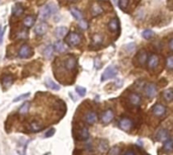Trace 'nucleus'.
Segmentation results:
<instances>
[{
	"label": "nucleus",
	"instance_id": "1",
	"mask_svg": "<svg viewBox=\"0 0 173 155\" xmlns=\"http://www.w3.org/2000/svg\"><path fill=\"white\" fill-rule=\"evenodd\" d=\"M57 10H58L57 5H56L55 3L51 2L49 4H46V5H44L41 8L38 15H40V17L42 19H47V18H49V17L53 13L57 12Z\"/></svg>",
	"mask_w": 173,
	"mask_h": 155
},
{
	"label": "nucleus",
	"instance_id": "2",
	"mask_svg": "<svg viewBox=\"0 0 173 155\" xmlns=\"http://www.w3.org/2000/svg\"><path fill=\"white\" fill-rule=\"evenodd\" d=\"M66 43L68 45H70L72 47L78 46L81 43V37L79 34H77L75 32H71L68 34L66 38Z\"/></svg>",
	"mask_w": 173,
	"mask_h": 155
},
{
	"label": "nucleus",
	"instance_id": "3",
	"mask_svg": "<svg viewBox=\"0 0 173 155\" xmlns=\"http://www.w3.org/2000/svg\"><path fill=\"white\" fill-rule=\"evenodd\" d=\"M144 93L148 98H153L157 94V87L154 83H148L144 88Z\"/></svg>",
	"mask_w": 173,
	"mask_h": 155
},
{
	"label": "nucleus",
	"instance_id": "4",
	"mask_svg": "<svg viewBox=\"0 0 173 155\" xmlns=\"http://www.w3.org/2000/svg\"><path fill=\"white\" fill-rule=\"evenodd\" d=\"M118 74V69L114 66H109V68L105 69V71L103 72L102 77H101V81H105L107 79L114 78V77Z\"/></svg>",
	"mask_w": 173,
	"mask_h": 155
},
{
	"label": "nucleus",
	"instance_id": "5",
	"mask_svg": "<svg viewBox=\"0 0 173 155\" xmlns=\"http://www.w3.org/2000/svg\"><path fill=\"white\" fill-rule=\"evenodd\" d=\"M33 49L28 45H23L20 47V49L18 50V56L23 59L29 58L33 55Z\"/></svg>",
	"mask_w": 173,
	"mask_h": 155
},
{
	"label": "nucleus",
	"instance_id": "6",
	"mask_svg": "<svg viewBox=\"0 0 173 155\" xmlns=\"http://www.w3.org/2000/svg\"><path fill=\"white\" fill-rule=\"evenodd\" d=\"M114 111L109 109V110H105L103 113L101 114L100 116V120H101V122L103 124H109L110 123L112 120H114Z\"/></svg>",
	"mask_w": 173,
	"mask_h": 155
},
{
	"label": "nucleus",
	"instance_id": "7",
	"mask_svg": "<svg viewBox=\"0 0 173 155\" xmlns=\"http://www.w3.org/2000/svg\"><path fill=\"white\" fill-rule=\"evenodd\" d=\"M119 126L125 132H129L133 128V122L132 120H130L129 118H123L120 120Z\"/></svg>",
	"mask_w": 173,
	"mask_h": 155
},
{
	"label": "nucleus",
	"instance_id": "8",
	"mask_svg": "<svg viewBox=\"0 0 173 155\" xmlns=\"http://www.w3.org/2000/svg\"><path fill=\"white\" fill-rule=\"evenodd\" d=\"M64 65L68 71H73V70H75V68L77 66V60L75 57H73V56H69V57H67L66 60H65Z\"/></svg>",
	"mask_w": 173,
	"mask_h": 155
},
{
	"label": "nucleus",
	"instance_id": "9",
	"mask_svg": "<svg viewBox=\"0 0 173 155\" xmlns=\"http://www.w3.org/2000/svg\"><path fill=\"white\" fill-rule=\"evenodd\" d=\"M152 113L154 116H156V117L161 118L166 114V107L163 105H161V103H156V105L152 107Z\"/></svg>",
	"mask_w": 173,
	"mask_h": 155
},
{
	"label": "nucleus",
	"instance_id": "10",
	"mask_svg": "<svg viewBox=\"0 0 173 155\" xmlns=\"http://www.w3.org/2000/svg\"><path fill=\"white\" fill-rule=\"evenodd\" d=\"M98 117H97V114L95 113V111H87L85 115H84V121L88 125H93L96 123Z\"/></svg>",
	"mask_w": 173,
	"mask_h": 155
},
{
	"label": "nucleus",
	"instance_id": "11",
	"mask_svg": "<svg viewBox=\"0 0 173 155\" xmlns=\"http://www.w3.org/2000/svg\"><path fill=\"white\" fill-rule=\"evenodd\" d=\"M168 138H169V133H168V130L167 129H160L158 130L157 134H156V139L157 141L159 142H165L166 140H168Z\"/></svg>",
	"mask_w": 173,
	"mask_h": 155
},
{
	"label": "nucleus",
	"instance_id": "12",
	"mask_svg": "<svg viewBox=\"0 0 173 155\" xmlns=\"http://www.w3.org/2000/svg\"><path fill=\"white\" fill-rule=\"evenodd\" d=\"M159 64V57L156 54H152L148 58V61H147V65H148L149 69H155Z\"/></svg>",
	"mask_w": 173,
	"mask_h": 155
},
{
	"label": "nucleus",
	"instance_id": "13",
	"mask_svg": "<svg viewBox=\"0 0 173 155\" xmlns=\"http://www.w3.org/2000/svg\"><path fill=\"white\" fill-rule=\"evenodd\" d=\"M129 102L134 106H139L142 102V98L138 93H131L129 96Z\"/></svg>",
	"mask_w": 173,
	"mask_h": 155
},
{
	"label": "nucleus",
	"instance_id": "14",
	"mask_svg": "<svg viewBox=\"0 0 173 155\" xmlns=\"http://www.w3.org/2000/svg\"><path fill=\"white\" fill-rule=\"evenodd\" d=\"M48 31V24L46 23H40L36 28H34V34L37 36H44Z\"/></svg>",
	"mask_w": 173,
	"mask_h": 155
},
{
	"label": "nucleus",
	"instance_id": "15",
	"mask_svg": "<svg viewBox=\"0 0 173 155\" xmlns=\"http://www.w3.org/2000/svg\"><path fill=\"white\" fill-rule=\"evenodd\" d=\"M137 61L140 65H145L146 62L148 61V54L145 50H141L137 55Z\"/></svg>",
	"mask_w": 173,
	"mask_h": 155
},
{
	"label": "nucleus",
	"instance_id": "16",
	"mask_svg": "<svg viewBox=\"0 0 173 155\" xmlns=\"http://www.w3.org/2000/svg\"><path fill=\"white\" fill-rule=\"evenodd\" d=\"M98 152L100 154H104L109 151V142L106 140H100L98 143Z\"/></svg>",
	"mask_w": 173,
	"mask_h": 155
},
{
	"label": "nucleus",
	"instance_id": "17",
	"mask_svg": "<svg viewBox=\"0 0 173 155\" xmlns=\"http://www.w3.org/2000/svg\"><path fill=\"white\" fill-rule=\"evenodd\" d=\"M103 12V9H102V7L99 5L98 3H94L92 7H91V14L93 16H97L99 14H101Z\"/></svg>",
	"mask_w": 173,
	"mask_h": 155
},
{
	"label": "nucleus",
	"instance_id": "18",
	"mask_svg": "<svg viewBox=\"0 0 173 155\" xmlns=\"http://www.w3.org/2000/svg\"><path fill=\"white\" fill-rule=\"evenodd\" d=\"M109 31L112 32V33H115L119 29V20H118L116 17L115 18H112L109 23Z\"/></svg>",
	"mask_w": 173,
	"mask_h": 155
},
{
	"label": "nucleus",
	"instance_id": "19",
	"mask_svg": "<svg viewBox=\"0 0 173 155\" xmlns=\"http://www.w3.org/2000/svg\"><path fill=\"white\" fill-rule=\"evenodd\" d=\"M162 96L166 101H168V102L172 101H173V89L169 88V89L164 90L163 93H162Z\"/></svg>",
	"mask_w": 173,
	"mask_h": 155
},
{
	"label": "nucleus",
	"instance_id": "20",
	"mask_svg": "<svg viewBox=\"0 0 173 155\" xmlns=\"http://www.w3.org/2000/svg\"><path fill=\"white\" fill-rule=\"evenodd\" d=\"M1 82H2V85L4 86V88H8L12 83H13V78L9 75H5L2 77Z\"/></svg>",
	"mask_w": 173,
	"mask_h": 155
},
{
	"label": "nucleus",
	"instance_id": "21",
	"mask_svg": "<svg viewBox=\"0 0 173 155\" xmlns=\"http://www.w3.org/2000/svg\"><path fill=\"white\" fill-rule=\"evenodd\" d=\"M67 33H68V28L66 27H59L56 28V31H55L56 37H58V38H64L67 34Z\"/></svg>",
	"mask_w": 173,
	"mask_h": 155
},
{
	"label": "nucleus",
	"instance_id": "22",
	"mask_svg": "<svg viewBox=\"0 0 173 155\" xmlns=\"http://www.w3.org/2000/svg\"><path fill=\"white\" fill-rule=\"evenodd\" d=\"M29 129H31V131L32 132H40L42 131L43 129H44V126L41 124V123H38V122H33L31 123V125H29Z\"/></svg>",
	"mask_w": 173,
	"mask_h": 155
},
{
	"label": "nucleus",
	"instance_id": "23",
	"mask_svg": "<svg viewBox=\"0 0 173 155\" xmlns=\"http://www.w3.org/2000/svg\"><path fill=\"white\" fill-rule=\"evenodd\" d=\"M78 137H79V139L82 140V141L87 140L88 138H89V131H88V129L87 128H82L81 130L79 131V133H78Z\"/></svg>",
	"mask_w": 173,
	"mask_h": 155
},
{
	"label": "nucleus",
	"instance_id": "24",
	"mask_svg": "<svg viewBox=\"0 0 173 155\" xmlns=\"http://www.w3.org/2000/svg\"><path fill=\"white\" fill-rule=\"evenodd\" d=\"M34 23H36V18H34V16L33 15H28L23 19V24H24V27H27V28H32L34 24Z\"/></svg>",
	"mask_w": 173,
	"mask_h": 155
},
{
	"label": "nucleus",
	"instance_id": "25",
	"mask_svg": "<svg viewBox=\"0 0 173 155\" xmlns=\"http://www.w3.org/2000/svg\"><path fill=\"white\" fill-rule=\"evenodd\" d=\"M12 13H13L14 16H19L23 13V7L20 5V4H15V5L13 6V8H12Z\"/></svg>",
	"mask_w": 173,
	"mask_h": 155
},
{
	"label": "nucleus",
	"instance_id": "26",
	"mask_svg": "<svg viewBox=\"0 0 173 155\" xmlns=\"http://www.w3.org/2000/svg\"><path fill=\"white\" fill-rule=\"evenodd\" d=\"M54 47L53 46H51V45H49V46H47L46 48H45V50H44V56H45V58H47V59H50V58H52V56H53V54H54Z\"/></svg>",
	"mask_w": 173,
	"mask_h": 155
},
{
	"label": "nucleus",
	"instance_id": "27",
	"mask_svg": "<svg viewBox=\"0 0 173 155\" xmlns=\"http://www.w3.org/2000/svg\"><path fill=\"white\" fill-rule=\"evenodd\" d=\"M54 48H55L56 51L59 52V53H64V52L66 51V46H65V44L63 42H61V41L56 42Z\"/></svg>",
	"mask_w": 173,
	"mask_h": 155
},
{
	"label": "nucleus",
	"instance_id": "28",
	"mask_svg": "<svg viewBox=\"0 0 173 155\" xmlns=\"http://www.w3.org/2000/svg\"><path fill=\"white\" fill-rule=\"evenodd\" d=\"M46 86L48 88L53 89V90H59L60 89V86L58 84H56V82H54V81L50 78H48L46 80Z\"/></svg>",
	"mask_w": 173,
	"mask_h": 155
},
{
	"label": "nucleus",
	"instance_id": "29",
	"mask_svg": "<svg viewBox=\"0 0 173 155\" xmlns=\"http://www.w3.org/2000/svg\"><path fill=\"white\" fill-rule=\"evenodd\" d=\"M163 149L165 152H171L173 150V141L168 139L164 142V145H163Z\"/></svg>",
	"mask_w": 173,
	"mask_h": 155
},
{
	"label": "nucleus",
	"instance_id": "30",
	"mask_svg": "<svg viewBox=\"0 0 173 155\" xmlns=\"http://www.w3.org/2000/svg\"><path fill=\"white\" fill-rule=\"evenodd\" d=\"M71 14L73 15V17H74L75 19L77 20H82V13H81V11L78 10L77 8H71Z\"/></svg>",
	"mask_w": 173,
	"mask_h": 155
},
{
	"label": "nucleus",
	"instance_id": "31",
	"mask_svg": "<svg viewBox=\"0 0 173 155\" xmlns=\"http://www.w3.org/2000/svg\"><path fill=\"white\" fill-rule=\"evenodd\" d=\"M142 36L144 39H146V40H151V39L155 36V34L153 31H151V29H145V31L143 32Z\"/></svg>",
	"mask_w": 173,
	"mask_h": 155
},
{
	"label": "nucleus",
	"instance_id": "32",
	"mask_svg": "<svg viewBox=\"0 0 173 155\" xmlns=\"http://www.w3.org/2000/svg\"><path fill=\"white\" fill-rule=\"evenodd\" d=\"M29 106H31L29 102L28 101H25L23 105L19 107V113L20 114H27L28 111V110H29Z\"/></svg>",
	"mask_w": 173,
	"mask_h": 155
},
{
	"label": "nucleus",
	"instance_id": "33",
	"mask_svg": "<svg viewBox=\"0 0 173 155\" xmlns=\"http://www.w3.org/2000/svg\"><path fill=\"white\" fill-rule=\"evenodd\" d=\"M92 41H93V44L95 45H100L102 43V37L101 34H94L93 38H92Z\"/></svg>",
	"mask_w": 173,
	"mask_h": 155
},
{
	"label": "nucleus",
	"instance_id": "34",
	"mask_svg": "<svg viewBox=\"0 0 173 155\" xmlns=\"http://www.w3.org/2000/svg\"><path fill=\"white\" fill-rule=\"evenodd\" d=\"M166 67L168 70H173V56H169L166 59Z\"/></svg>",
	"mask_w": 173,
	"mask_h": 155
},
{
	"label": "nucleus",
	"instance_id": "35",
	"mask_svg": "<svg viewBox=\"0 0 173 155\" xmlns=\"http://www.w3.org/2000/svg\"><path fill=\"white\" fill-rule=\"evenodd\" d=\"M129 5V0H119V6L122 10H126Z\"/></svg>",
	"mask_w": 173,
	"mask_h": 155
},
{
	"label": "nucleus",
	"instance_id": "36",
	"mask_svg": "<svg viewBox=\"0 0 173 155\" xmlns=\"http://www.w3.org/2000/svg\"><path fill=\"white\" fill-rule=\"evenodd\" d=\"M109 155H120V149L114 146V147L109 150Z\"/></svg>",
	"mask_w": 173,
	"mask_h": 155
},
{
	"label": "nucleus",
	"instance_id": "37",
	"mask_svg": "<svg viewBox=\"0 0 173 155\" xmlns=\"http://www.w3.org/2000/svg\"><path fill=\"white\" fill-rule=\"evenodd\" d=\"M76 92L78 93V96H84L85 94H86V89L84 87H82V86H76Z\"/></svg>",
	"mask_w": 173,
	"mask_h": 155
},
{
	"label": "nucleus",
	"instance_id": "38",
	"mask_svg": "<svg viewBox=\"0 0 173 155\" xmlns=\"http://www.w3.org/2000/svg\"><path fill=\"white\" fill-rule=\"evenodd\" d=\"M31 94H29L28 92V93H25V94H21V96H17L16 98H14V102L15 101H23V100H25V98H28Z\"/></svg>",
	"mask_w": 173,
	"mask_h": 155
},
{
	"label": "nucleus",
	"instance_id": "39",
	"mask_svg": "<svg viewBox=\"0 0 173 155\" xmlns=\"http://www.w3.org/2000/svg\"><path fill=\"white\" fill-rule=\"evenodd\" d=\"M79 25H80V28H83V29H86V28H88L87 23H86V21H84L83 19L79 21Z\"/></svg>",
	"mask_w": 173,
	"mask_h": 155
},
{
	"label": "nucleus",
	"instance_id": "40",
	"mask_svg": "<svg viewBox=\"0 0 173 155\" xmlns=\"http://www.w3.org/2000/svg\"><path fill=\"white\" fill-rule=\"evenodd\" d=\"M54 133H55V129H51V130H49L47 132V134L45 135V137L47 138H49V137H52L54 135Z\"/></svg>",
	"mask_w": 173,
	"mask_h": 155
},
{
	"label": "nucleus",
	"instance_id": "41",
	"mask_svg": "<svg viewBox=\"0 0 173 155\" xmlns=\"http://www.w3.org/2000/svg\"><path fill=\"white\" fill-rule=\"evenodd\" d=\"M3 34H4V28L0 27V45H1L3 42Z\"/></svg>",
	"mask_w": 173,
	"mask_h": 155
},
{
	"label": "nucleus",
	"instance_id": "42",
	"mask_svg": "<svg viewBox=\"0 0 173 155\" xmlns=\"http://www.w3.org/2000/svg\"><path fill=\"white\" fill-rule=\"evenodd\" d=\"M123 155H136V153L133 151V150H127Z\"/></svg>",
	"mask_w": 173,
	"mask_h": 155
},
{
	"label": "nucleus",
	"instance_id": "43",
	"mask_svg": "<svg viewBox=\"0 0 173 155\" xmlns=\"http://www.w3.org/2000/svg\"><path fill=\"white\" fill-rule=\"evenodd\" d=\"M168 47H169L170 51H173V39H171L169 43H168Z\"/></svg>",
	"mask_w": 173,
	"mask_h": 155
},
{
	"label": "nucleus",
	"instance_id": "44",
	"mask_svg": "<svg viewBox=\"0 0 173 155\" xmlns=\"http://www.w3.org/2000/svg\"><path fill=\"white\" fill-rule=\"evenodd\" d=\"M168 4H169L170 8H173V0H168Z\"/></svg>",
	"mask_w": 173,
	"mask_h": 155
},
{
	"label": "nucleus",
	"instance_id": "45",
	"mask_svg": "<svg viewBox=\"0 0 173 155\" xmlns=\"http://www.w3.org/2000/svg\"><path fill=\"white\" fill-rule=\"evenodd\" d=\"M68 1H70V2H74V1H76V0H68Z\"/></svg>",
	"mask_w": 173,
	"mask_h": 155
}]
</instances>
